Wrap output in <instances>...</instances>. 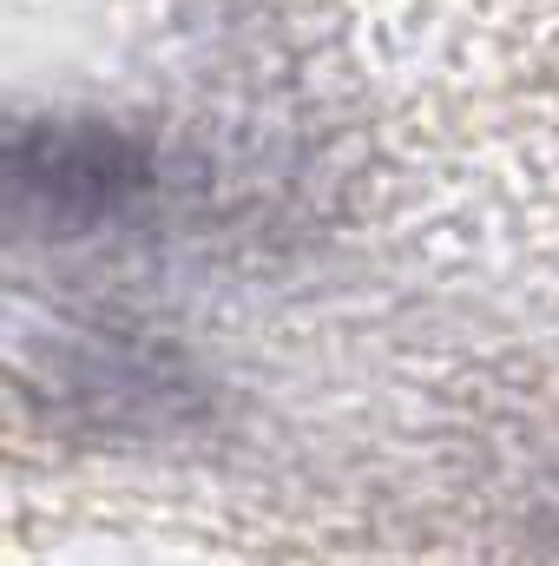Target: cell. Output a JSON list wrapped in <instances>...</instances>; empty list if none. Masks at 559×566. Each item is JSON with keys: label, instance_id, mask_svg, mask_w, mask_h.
Returning a JSON list of instances; mask_svg holds the SVG:
<instances>
[{"label": "cell", "instance_id": "6da1fadb", "mask_svg": "<svg viewBox=\"0 0 559 566\" xmlns=\"http://www.w3.org/2000/svg\"><path fill=\"white\" fill-rule=\"evenodd\" d=\"M13 185L20 198L46 205L53 224H93V218H119L133 198L151 191V158L145 145L106 126H53L13 145Z\"/></svg>", "mask_w": 559, "mask_h": 566}]
</instances>
